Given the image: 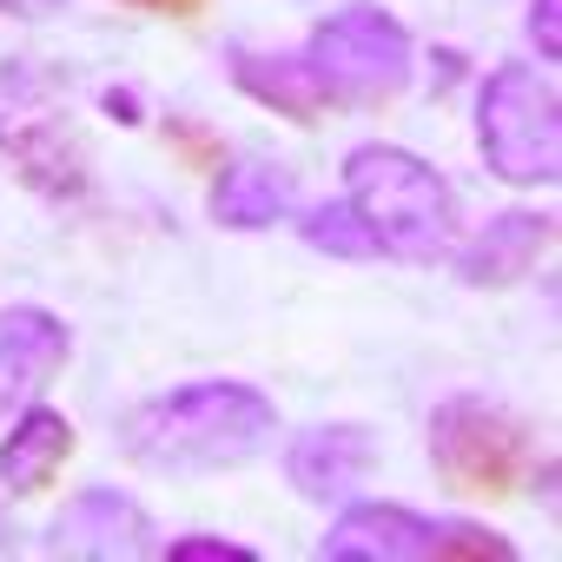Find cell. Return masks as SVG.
<instances>
[{
  "label": "cell",
  "instance_id": "cell-1",
  "mask_svg": "<svg viewBox=\"0 0 562 562\" xmlns=\"http://www.w3.org/2000/svg\"><path fill=\"white\" fill-rule=\"evenodd\" d=\"M278 411L258 384H232V378H205V384H179L153 404H139L120 424V443L133 463L186 476V470H232L245 463L265 437H271Z\"/></svg>",
  "mask_w": 562,
  "mask_h": 562
},
{
  "label": "cell",
  "instance_id": "cell-2",
  "mask_svg": "<svg viewBox=\"0 0 562 562\" xmlns=\"http://www.w3.org/2000/svg\"><path fill=\"white\" fill-rule=\"evenodd\" d=\"M345 186L384 258L430 265L457 245V192L430 159L404 146H358L345 159Z\"/></svg>",
  "mask_w": 562,
  "mask_h": 562
},
{
  "label": "cell",
  "instance_id": "cell-3",
  "mask_svg": "<svg viewBox=\"0 0 562 562\" xmlns=\"http://www.w3.org/2000/svg\"><path fill=\"white\" fill-rule=\"evenodd\" d=\"M305 74L318 80L325 106H384L411 80V34L397 14L351 0V8L325 14L305 41Z\"/></svg>",
  "mask_w": 562,
  "mask_h": 562
},
{
  "label": "cell",
  "instance_id": "cell-4",
  "mask_svg": "<svg viewBox=\"0 0 562 562\" xmlns=\"http://www.w3.org/2000/svg\"><path fill=\"white\" fill-rule=\"evenodd\" d=\"M430 470H437V483L450 496L503 503L536 470L529 424L496 411L490 397H443L437 417H430Z\"/></svg>",
  "mask_w": 562,
  "mask_h": 562
},
{
  "label": "cell",
  "instance_id": "cell-5",
  "mask_svg": "<svg viewBox=\"0 0 562 562\" xmlns=\"http://www.w3.org/2000/svg\"><path fill=\"white\" fill-rule=\"evenodd\" d=\"M476 139L496 179L555 186L562 179V113H555L549 74L529 60H503L476 93Z\"/></svg>",
  "mask_w": 562,
  "mask_h": 562
},
{
  "label": "cell",
  "instance_id": "cell-6",
  "mask_svg": "<svg viewBox=\"0 0 562 562\" xmlns=\"http://www.w3.org/2000/svg\"><path fill=\"white\" fill-rule=\"evenodd\" d=\"M331 562H457V555H483V562H516L509 536L483 529V522H437L424 509H404V503H351L325 542H318Z\"/></svg>",
  "mask_w": 562,
  "mask_h": 562
},
{
  "label": "cell",
  "instance_id": "cell-7",
  "mask_svg": "<svg viewBox=\"0 0 562 562\" xmlns=\"http://www.w3.org/2000/svg\"><path fill=\"white\" fill-rule=\"evenodd\" d=\"M378 470V437L364 424H318L285 450V476L312 503H351V490Z\"/></svg>",
  "mask_w": 562,
  "mask_h": 562
},
{
  "label": "cell",
  "instance_id": "cell-8",
  "mask_svg": "<svg viewBox=\"0 0 562 562\" xmlns=\"http://www.w3.org/2000/svg\"><path fill=\"white\" fill-rule=\"evenodd\" d=\"M67 364V325L41 305L0 312V411H21Z\"/></svg>",
  "mask_w": 562,
  "mask_h": 562
},
{
  "label": "cell",
  "instance_id": "cell-9",
  "mask_svg": "<svg viewBox=\"0 0 562 562\" xmlns=\"http://www.w3.org/2000/svg\"><path fill=\"white\" fill-rule=\"evenodd\" d=\"M47 549L54 555H139V549H153V522L126 490L100 483V490H87L60 509Z\"/></svg>",
  "mask_w": 562,
  "mask_h": 562
},
{
  "label": "cell",
  "instance_id": "cell-10",
  "mask_svg": "<svg viewBox=\"0 0 562 562\" xmlns=\"http://www.w3.org/2000/svg\"><path fill=\"white\" fill-rule=\"evenodd\" d=\"M292 205H299V179L271 159H232L212 179V218L225 232H265L278 218H292Z\"/></svg>",
  "mask_w": 562,
  "mask_h": 562
},
{
  "label": "cell",
  "instance_id": "cell-11",
  "mask_svg": "<svg viewBox=\"0 0 562 562\" xmlns=\"http://www.w3.org/2000/svg\"><path fill=\"white\" fill-rule=\"evenodd\" d=\"M549 218L542 212H496L463 251H457V278L463 285H516V278L549 251Z\"/></svg>",
  "mask_w": 562,
  "mask_h": 562
},
{
  "label": "cell",
  "instance_id": "cell-12",
  "mask_svg": "<svg viewBox=\"0 0 562 562\" xmlns=\"http://www.w3.org/2000/svg\"><path fill=\"white\" fill-rule=\"evenodd\" d=\"M74 457V424L47 404H21L14 430L0 437V483H8L14 496H41Z\"/></svg>",
  "mask_w": 562,
  "mask_h": 562
},
{
  "label": "cell",
  "instance_id": "cell-13",
  "mask_svg": "<svg viewBox=\"0 0 562 562\" xmlns=\"http://www.w3.org/2000/svg\"><path fill=\"white\" fill-rule=\"evenodd\" d=\"M232 80L271 106V113H285V120H318L325 100H318V80L305 74L299 54H232Z\"/></svg>",
  "mask_w": 562,
  "mask_h": 562
},
{
  "label": "cell",
  "instance_id": "cell-14",
  "mask_svg": "<svg viewBox=\"0 0 562 562\" xmlns=\"http://www.w3.org/2000/svg\"><path fill=\"white\" fill-rule=\"evenodd\" d=\"M305 245H318L325 258H378V238H371V225L358 218L351 199L312 205V212H305Z\"/></svg>",
  "mask_w": 562,
  "mask_h": 562
},
{
  "label": "cell",
  "instance_id": "cell-15",
  "mask_svg": "<svg viewBox=\"0 0 562 562\" xmlns=\"http://www.w3.org/2000/svg\"><path fill=\"white\" fill-rule=\"evenodd\" d=\"M529 41L542 60H562V0H529Z\"/></svg>",
  "mask_w": 562,
  "mask_h": 562
},
{
  "label": "cell",
  "instance_id": "cell-16",
  "mask_svg": "<svg viewBox=\"0 0 562 562\" xmlns=\"http://www.w3.org/2000/svg\"><path fill=\"white\" fill-rule=\"evenodd\" d=\"M166 555H172V562H192V555H232V562H251V549H245V542H225V536H179V542H166Z\"/></svg>",
  "mask_w": 562,
  "mask_h": 562
},
{
  "label": "cell",
  "instance_id": "cell-17",
  "mask_svg": "<svg viewBox=\"0 0 562 562\" xmlns=\"http://www.w3.org/2000/svg\"><path fill=\"white\" fill-rule=\"evenodd\" d=\"M126 8H146V14H172V21H186V14L205 8V0H126Z\"/></svg>",
  "mask_w": 562,
  "mask_h": 562
},
{
  "label": "cell",
  "instance_id": "cell-18",
  "mask_svg": "<svg viewBox=\"0 0 562 562\" xmlns=\"http://www.w3.org/2000/svg\"><path fill=\"white\" fill-rule=\"evenodd\" d=\"M67 8V0H0V14H14V21H34V14H54Z\"/></svg>",
  "mask_w": 562,
  "mask_h": 562
}]
</instances>
